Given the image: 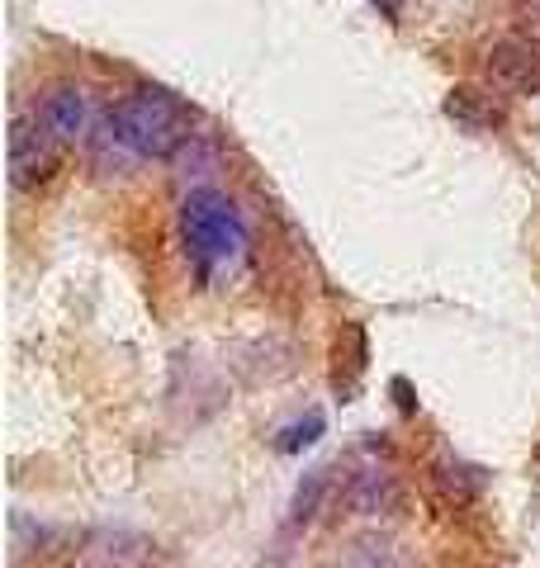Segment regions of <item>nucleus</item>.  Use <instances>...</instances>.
Listing matches in <instances>:
<instances>
[{"label":"nucleus","instance_id":"39448f33","mask_svg":"<svg viewBox=\"0 0 540 568\" xmlns=\"http://www.w3.org/2000/svg\"><path fill=\"white\" fill-rule=\"evenodd\" d=\"M337 493H341V503H347L356 517H393V511L403 507L399 474H393L389 465H380V459H370V465H356L347 474V484H341Z\"/></svg>","mask_w":540,"mask_h":568},{"label":"nucleus","instance_id":"2eb2a0df","mask_svg":"<svg viewBox=\"0 0 540 568\" xmlns=\"http://www.w3.org/2000/svg\"><path fill=\"white\" fill-rule=\"evenodd\" d=\"M536 459H540V446H536Z\"/></svg>","mask_w":540,"mask_h":568},{"label":"nucleus","instance_id":"f257e3e1","mask_svg":"<svg viewBox=\"0 0 540 568\" xmlns=\"http://www.w3.org/2000/svg\"><path fill=\"white\" fill-rule=\"evenodd\" d=\"M176 233H180L186 261H190V271L200 284L232 275L251 252V233H247V219H242L238 200L223 194V190H213V185H200L180 200Z\"/></svg>","mask_w":540,"mask_h":568},{"label":"nucleus","instance_id":"6e6552de","mask_svg":"<svg viewBox=\"0 0 540 568\" xmlns=\"http://www.w3.org/2000/svg\"><path fill=\"white\" fill-rule=\"evenodd\" d=\"M446 119L456 123V129H464V133H493V129H502L508 123V114H502V100H498V91L489 85H450L446 91Z\"/></svg>","mask_w":540,"mask_h":568},{"label":"nucleus","instance_id":"7ed1b4c3","mask_svg":"<svg viewBox=\"0 0 540 568\" xmlns=\"http://www.w3.org/2000/svg\"><path fill=\"white\" fill-rule=\"evenodd\" d=\"M62 166V142L43 129L39 114H20L10 129V185L20 194L43 190Z\"/></svg>","mask_w":540,"mask_h":568},{"label":"nucleus","instance_id":"4468645a","mask_svg":"<svg viewBox=\"0 0 540 568\" xmlns=\"http://www.w3.org/2000/svg\"><path fill=\"white\" fill-rule=\"evenodd\" d=\"M374 10H380V20H389V24H399L403 20V10H408V0H370Z\"/></svg>","mask_w":540,"mask_h":568},{"label":"nucleus","instance_id":"423d86ee","mask_svg":"<svg viewBox=\"0 0 540 568\" xmlns=\"http://www.w3.org/2000/svg\"><path fill=\"white\" fill-rule=\"evenodd\" d=\"M33 114L43 119V129L58 138L62 148H77V142H86L90 129H96V119H90V95L77 81H52Z\"/></svg>","mask_w":540,"mask_h":568},{"label":"nucleus","instance_id":"f8f14e48","mask_svg":"<svg viewBox=\"0 0 540 568\" xmlns=\"http://www.w3.org/2000/svg\"><path fill=\"white\" fill-rule=\"evenodd\" d=\"M431 484L446 488L450 503H474L489 478H483V469H474V465H460V459H441V465H431Z\"/></svg>","mask_w":540,"mask_h":568},{"label":"nucleus","instance_id":"9d476101","mask_svg":"<svg viewBox=\"0 0 540 568\" xmlns=\"http://www.w3.org/2000/svg\"><path fill=\"white\" fill-rule=\"evenodd\" d=\"M322 436H328V413H322V407H309L303 417L284 422L280 432L270 436V446H276L280 455H303V450H313Z\"/></svg>","mask_w":540,"mask_h":568},{"label":"nucleus","instance_id":"f03ea898","mask_svg":"<svg viewBox=\"0 0 540 568\" xmlns=\"http://www.w3.org/2000/svg\"><path fill=\"white\" fill-rule=\"evenodd\" d=\"M104 119H110V129L123 138V148H129L138 162H171L194 138L190 104L171 91H161V85H138V91L123 95Z\"/></svg>","mask_w":540,"mask_h":568},{"label":"nucleus","instance_id":"1a4fd4ad","mask_svg":"<svg viewBox=\"0 0 540 568\" xmlns=\"http://www.w3.org/2000/svg\"><path fill=\"white\" fill-rule=\"evenodd\" d=\"M332 484H337V474H332L328 465H318V469L303 474V484L294 488V503H290V511H284V540H294L299 530H309V526H313L318 507H322V497L332 493Z\"/></svg>","mask_w":540,"mask_h":568},{"label":"nucleus","instance_id":"ddd939ff","mask_svg":"<svg viewBox=\"0 0 540 568\" xmlns=\"http://www.w3.org/2000/svg\"><path fill=\"white\" fill-rule=\"evenodd\" d=\"M389 394H393V403H399L403 417H418L422 403H418V394H412V379H408V375H393V379H389Z\"/></svg>","mask_w":540,"mask_h":568},{"label":"nucleus","instance_id":"9b49d317","mask_svg":"<svg viewBox=\"0 0 540 568\" xmlns=\"http://www.w3.org/2000/svg\"><path fill=\"white\" fill-rule=\"evenodd\" d=\"M337 568H408V559H403V549L384 536H360L341 549Z\"/></svg>","mask_w":540,"mask_h":568},{"label":"nucleus","instance_id":"0eeeda50","mask_svg":"<svg viewBox=\"0 0 540 568\" xmlns=\"http://www.w3.org/2000/svg\"><path fill=\"white\" fill-rule=\"evenodd\" d=\"M332 394L341 403H351L360 394V379H366V369H370V336L360 323H341L332 332Z\"/></svg>","mask_w":540,"mask_h":568},{"label":"nucleus","instance_id":"20e7f679","mask_svg":"<svg viewBox=\"0 0 540 568\" xmlns=\"http://www.w3.org/2000/svg\"><path fill=\"white\" fill-rule=\"evenodd\" d=\"M483 77L498 95L508 100H531L540 95V43L536 39H521V33H508L489 48L483 58Z\"/></svg>","mask_w":540,"mask_h":568},{"label":"nucleus","instance_id":"dca6fc26","mask_svg":"<svg viewBox=\"0 0 540 568\" xmlns=\"http://www.w3.org/2000/svg\"><path fill=\"white\" fill-rule=\"evenodd\" d=\"M536 6H540V0H536Z\"/></svg>","mask_w":540,"mask_h":568}]
</instances>
